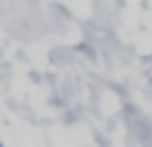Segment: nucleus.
Segmentation results:
<instances>
[{
  "label": "nucleus",
  "instance_id": "f257e3e1",
  "mask_svg": "<svg viewBox=\"0 0 152 147\" xmlns=\"http://www.w3.org/2000/svg\"><path fill=\"white\" fill-rule=\"evenodd\" d=\"M0 147H5V145H3V142H0Z\"/></svg>",
  "mask_w": 152,
  "mask_h": 147
}]
</instances>
